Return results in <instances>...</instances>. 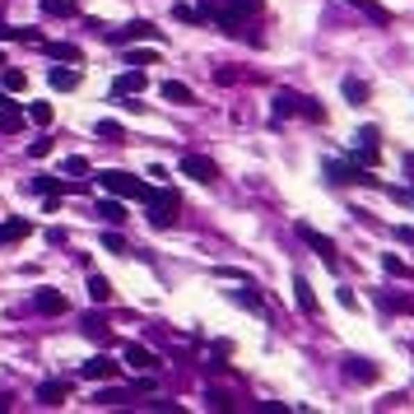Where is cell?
<instances>
[{
	"mask_svg": "<svg viewBox=\"0 0 414 414\" xmlns=\"http://www.w3.org/2000/svg\"><path fill=\"white\" fill-rule=\"evenodd\" d=\"M200 15L210 19L219 33L238 38V33L247 28V19L261 15V0H200Z\"/></svg>",
	"mask_w": 414,
	"mask_h": 414,
	"instance_id": "6da1fadb",
	"label": "cell"
},
{
	"mask_svg": "<svg viewBox=\"0 0 414 414\" xmlns=\"http://www.w3.org/2000/svg\"><path fill=\"white\" fill-rule=\"evenodd\" d=\"M284 117H307V122H322L326 108L317 103V98H307V93L279 89V93H275V122H284Z\"/></svg>",
	"mask_w": 414,
	"mask_h": 414,
	"instance_id": "7a4b0ae2",
	"label": "cell"
},
{
	"mask_svg": "<svg viewBox=\"0 0 414 414\" xmlns=\"http://www.w3.org/2000/svg\"><path fill=\"white\" fill-rule=\"evenodd\" d=\"M177 210H182V196H177V191H168V186H154L149 200H144V215H149L154 229H172Z\"/></svg>",
	"mask_w": 414,
	"mask_h": 414,
	"instance_id": "3957f363",
	"label": "cell"
},
{
	"mask_svg": "<svg viewBox=\"0 0 414 414\" xmlns=\"http://www.w3.org/2000/svg\"><path fill=\"white\" fill-rule=\"evenodd\" d=\"M326 168V182H336V186H377V177L368 172V163H340V158H326L322 163Z\"/></svg>",
	"mask_w": 414,
	"mask_h": 414,
	"instance_id": "277c9868",
	"label": "cell"
},
{
	"mask_svg": "<svg viewBox=\"0 0 414 414\" xmlns=\"http://www.w3.org/2000/svg\"><path fill=\"white\" fill-rule=\"evenodd\" d=\"M98 186L112 191V196H131V200H149V191H154L149 182H140V177H131V172H122V168L98 172Z\"/></svg>",
	"mask_w": 414,
	"mask_h": 414,
	"instance_id": "5b68a950",
	"label": "cell"
},
{
	"mask_svg": "<svg viewBox=\"0 0 414 414\" xmlns=\"http://www.w3.org/2000/svg\"><path fill=\"white\" fill-rule=\"evenodd\" d=\"M103 38H108L112 47H131V42H144V38H149V42H163V33L154 28L149 19H135V24H126V28H112V33H103Z\"/></svg>",
	"mask_w": 414,
	"mask_h": 414,
	"instance_id": "8992f818",
	"label": "cell"
},
{
	"mask_svg": "<svg viewBox=\"0 0 414 414\" xmlns=\"http://www.w3.org/2000/svg\"><path fill=\"white\" fill-rule=\"evenodd\" d=\"M182 177H191V182H200V186H210V182H219V163L215 158H205V154H182Z\"/></svg>",
	"mask_w": 414,
	"mask_h": 414,
	"instance_id": "52a82bcc",
	"label": "cell"
},
{
	"mask_svg": "<svg viewBox=\"0 0 414 414\" xmlns=\"http://www.w3.org/2000/svg\"><path fill=\"white\" fill-rule=\"evenodd\" d=\"M298 238H303V242L312 247V251H317V261H326V265H331V270H336V265H340V251H336V242H331L326 233H317V229H312V224H298Z\"/></svg>",
	"mask_w": 414,
	"mask_h": 414,
	"instance_id": "ba28073f",
	"label": "cell"
},
{
	"mask_svg": "<svg viewBox=\"0 0 414 414\" xmlns=\"http://www.w3.org/2000/svg\"><path fill=\"white\" fill-rule=\"evenodd\" d=\"M33 312H42V317H61V312H65V293L61 289H38V293H33Z\"/></svg>",
	"mask_w": 414,
	"mask_h": 414,
	"instance_id": "9c48e42d",
	"label": "cell"
},
{
	"mask_svg": "<svg viewBox=\"0 0 414 414\" xmlns=\"http://www.w3.org/2000/svg\"><path fill=\"white\" fill-rule=\"evenodd\" d=\"M345 377H349V382H377L382 368H377L372 358H358V354H354V358H345Z\"/></svg>",
	"mask_w": 414,
	"mask_h": 414,
	"instance_id": "30bf717a",
	"label": "cell"
},
{
	"mask_svg": "<svg viewBox=\"0 0 414 414\" xmlns=\"http://www.w3.org/2000/svg\"><path fill=\"white\" fill-rule=\"evenodd\" d=\"M33 233V219H0V247H15V242H24Z\"/></svg>",
	"mask_w": 414,
	"mask_h": 414,
	"instance_id": "8fae6325",
	"label": "cell"
},
{
	"mask_svg": "<svg viewBox=\"0 0 414 414\" xmlns=\"http://www.w3.org/2000/svg\"><path fill=\"white\" fill-rule=\"evenodd\" d=\"M112 93H117V98H135V93H144V70L131 65L126 75H117V79H112Z\"/></svg>",
	"mask_w": 414,
	"mask_h": 414,
	"instance_id": "7c38bea8",
	"label": "cell"
},
{
	"mask_svg": "<svg viewBox=\"0 0 414 414\" xmlns=\"http://www.w3.org/2000/svg\"><path fill=\"white\" fill-rule=\"evenodd\" d=\"M117 372H122V363H112L108 354H93L89 363H84V377H93V382H103V377H108V382H112Z\"/></svg>",
	"mask_w": 414,
	"mask_h": 414,
	"instance_id": "4fadbf2b",
	"label": "cell"
},
{
	"mask_svg": "<svg viewBox=\"0 0 414 414\" xmlns=\"http://www.w3.org/2000/svg\"><path fill=\"white\" fill-rule=\"evenodd\" d=\"M126 363H131V368H140V372H154L158 368V354L154 349H144V345H126Z\"/></svg>",
	"mask_w": 414,
	"mask_h": 414,
	"instance_id": "5bb4252c",
	"label": "cell"
},
{
	"mask_svg": "<svg viewBox=\"0 0 414 414\" xmlns=\"http://www.w3.org/2000/svg\"><path fill=\"white\" fill-rule=\"evenodd\" d=\"M340 93H345V103H354V108H363L372 89H368V84H363L358 75H345V79H340Z\"/></svg>",
	"mask_w": 414,
	"mask_h": 414,
	"instance_id": "9a60e30c",
	"label": "cell"
},
{
	"mask_svg": "<svg viewBox=\"0 0 414 414\" xmlns=\"http://www.w3.org/2000/svg\"><path fill=\"white\" fill-rule=\"evenodd\" d=\"M163 98H168V103H177V108H191V103H196V93H191V84H182V79H163Z\"/></svg>",
	"mask_w": 414,
	"mask_h": 414,
	"instance_id": "2e32d148",
	"label": "cell"
},
{
	"mask_svg": "<svg viewBox=\"0 0 414 414\" xmlns=\"http://www.w3.org/2000/svg\"><path fill=\"white\" fill-rule=\"evenodd\" d=\"M93 215L103 219V224H112V229H122L126 219H131V215H126V205H122V200H108V196L98 200V210H93Z\"/></svg>",
	"mask_w": 414,
	"mask_h": 414,
	"instance_id": "e0dca14e",
	"label": "cell"
},
{
	"mask_svg": "<svg viewBox=\"0 0 414 414\" xmlns=\"http://www.w3.org/2000/svg\"><path fill=\"white\" fill-rule=\"evenodd\" d=\"M293 298H298V307H303L307 317H317V312H322V303H317V293H312V284H307L303 275H293Z\"/></svg>",
	"mask_w": 414,
	"mask_h": 414,
	"instance_id": "ac0fdd59",
	"label": "cell"
},
{
	"mask_svg": "<svg viewBox=\"0 0 414 414\" xmlns=\"http://www.w3.org/2000/svg\"><path fill=\"white\" fill-rule=\"evenodd\" d=\"M28 191H38V196H65V182H61V177H51V172H33Z\"/></svg>",
	"mask_w": 414,
	"mask_h": 414,
	"instance_id": "d6986e66",
	"label": "cell"
},
{
	"mask_svg": "<svg viewBox=\"0 0 414 414\" xmlns=\"http://www.w3.org/2000/svg\"><path fill=\"white\" fill-rule=\"evenodd\" d=\"M47 84L56 93H70V89H79V70H65V65H51L47 70Z\"/></svg>",
	"mask_w": 414,
	"mask_h": 414,
	"instance_id": "ffe728a7",
	"label": "cell"
},
{
	"mask_svg": "<svg viewBox=\"0 0 414 414\" xmlns=\"http://www.w3.org/2000/svg\"><path fill=\"white\" fill-rule=\"evenodd\" d=\"M38 400L42 405H65L70 400V382H42L38 386Z\"/></svg>",
	"mask_w": 414,
	"mask_h": 414,
	"instance_id": "44dd1931",
	"label": "cell"
},
{
	"mask_svg": "<svg viewBox=\"0 0 414 414\" xmlns=\"http://www.w3.org/2000/svg\"><path fill=\"white\" fill-rule=\"evenodd\" d=\"M172 19H177V24H191V28H205V24H210V19L200 15V5H182V0L172 5Z\"/></svg>",
	"mask_w": 414,
	"mask_h": 414,
	"instance_id": "7402d4cb",
	"label": "cell"
},
{
	"mask_svg": "<svg viewBox=\"0 0 414 414\" xmlns=\"http://www.w3.org/2000/svg\"><path fill=\"white\" fill-rule=\"evenodd\" d=\"M47 56H51V61H70V65L84 61V51H79L75 42H47Z\"/></svg>",
	"mask_w": 414,
	"mask_h": 414,
	"instance_id": "603a6c76",
	"label": "cell"
},
{
	"mask_svg": "<svg viewBox=\"0 0 414 414\" xmlns=\"http://www.w3.org/2000/svg\"><path fill=\"white\" fill-rule=\"evenodd\" d=\"M349 5H354V10H363L368 19H377L382 28H391V10H386V5H377V0H349Z\"/></svg>",
	"mask_w": 414,
	"mask_h": 414,
	"instance_id": "cb8c5ba5",
	"label": "cell"
},
{
	"mask_svg": "<svg viewBox=\"0 0 414 414\" xmlns=\"http://www.w3.org/2000/svg\"><path fill=\"white\" fill-rule=\"evenodd\" d=\"M122 61H126V65H135V70H144V65H158V51H144V47H126Z\"/></svg>",
	"mask_w": 414,
	"mask_h": 414,
	"instance_id": "d4e9b609",
	"label": "cell"
},
{
	"mask_svg": "<svg viewBox=\"0 0 414 414\" xmlns=\"http://www.w3.org/2000/svg\"><path fill=\"white\" fill-rule=\"evenodd\" d=\"M42 15H51V19H75L79 5H75V0H42Z\"/></svg>",
	"mask_w": 414,
	"mask_h": 414,
	"instance_id": "484cf974",
	"label": "cell"
},
{
	"mask_svg": "<svg viewBox=\"0 0 414 414\" xmlns=\"http://www.w3.org/2000/svg\"><path fill=\"white\" fill-rule=\"evenodd\" d=\"M89 298H93L98 307H103V303H112V284H108L103 275H89Z\"/></svg>",
	"mask_w": 414,
	"mask_h": 414,
	"instance_id": "4316f807",
	"label": "cell"
},
{
	"mask_svg": "<svg viewBox=\"0 0 414 414\" xmlns=\"http://www.w3.org/2000/svg\"><path fill=\"white\" fill-rule=\"evenodd\" d=\"M19 126H24V112H19V103L0 108V131H19Z\"/></svg>",
	"mask_w": 414,
	"mask_h": 414,
	"instance_id": "83f0119b",
	"label": "cell"
},
{
	"mask_svg": "<svg viewBox=\"0 0 414 414\" xmlns=\"http://www.w3.org/2000/svg\"><path fill=\"white\" fill-rule=\"evenodd\" d=\"M98 135L108 140V144H122L126 131H122V122H108V117H103V122H98Z\"/></svg>",
	"mask_w": 414,
	"mask_h": 414,
	"instance_id": "f1b7e54d",
	"label": "cell"
},
{
	"mask_svg": "<svg viewBox=\"0 0 414 414\" xmlns=\"http://www.w3.org/2000/svg\"><path fill=\"white\" fill-rule=\"evenodd\" d=\"M28 122L33 126H51V103H28Z\"/></svg>",
	"mask_w": 414,
	"mask_h": 414,
	"instance_id": "f546056e",
	"label": "cell"
},
{
	"mask_svg": "<svg viewBox=\"0 0 414 414\" xmlns=\"http://www.w3.org/2000/svg\"><path fill=\"white\" fill-rule=\"evenodd\" d=\"M377 303H382L386 312H410V298H396V293H377Z\"/></svg>",
	"mask_w": 414,
	"mask_h": 414,
	"instance_id": "4dcf8cb0",
	"label": "cell"
},
{
	"mask_svg": "<svg viewBox=\"0 0 414 414\" xmlns=\"http://www.w3.org/2000/svg\"><path fill=\"white\" fill-rule=\"evenodd\" d=\"M0 84H5L10 93H19L24 84H28V75H24V70H5V75H0Z\"/></svg>",
	"mask_w": 414,
	"mask_h": 414,
	"instance_id": "1f68e13d",
	"label": "cell"
},
{
	"mask_svg": "<svg viewBox=\"0 0 414 414\" xmlns=\"http://www.w3.org/2000/svg\"><path fill=\"white\" fill-rule=\"evenodd\" d=\"M382 270H386V275H410V270H405V261H400V256H396V251H386V256H382Z\"/></svg>",
	"mask_w": 414,
	"mask_h": 414,
	"instance_id": "d6a6232c",
	"label": "cell"
},
{
	"mask_svg": "<svg viewBox=\"0 0 414 414\" xmlns=\"http://www.w3.org/2000/svg\"><path fill=\"white\" fill-rule=\"evenodd\" d=\"M70 172H75V177H84V172H89V158L70 154V158H65V177H70Z\"/></svg>",
	"mask_w": 414,
	"mask_h": 414,
	"instance_id": "836d02e7",
	"label": "cell"
},
{
	"mask_svg": "<svg viewBox=\"0 0 414 414\" xmlns=\"http://www.w3.org/2000/svg\"><path fill=\"white\" fill-rule=\"evenodd\" d=\"M103 247L117 251V256H126V238H122V233H103Z\"/></svg>",
	"mask_w": 414,
	"mask_h": 414,
	"instance_id": "e575fe53",
	"label": "cell"
},
{
	"mask_svg": "<svg viewBox=\"0 0 414 414\" xmlns=\"http://www.w3.org/2000/svg\"><path fill=\"white\" fill-rule=\"evenodd\" d=\"M51 154V140H28V158H47Z\"/></svg>",
	"mask_w": 414,
	"mask_h": 414,
	"instance_id": "d590c367",
	"label": "cell"
},
{
	"mask_svg": "<svg viewBox=\"0 0 414 414\" xmlns=\"http://www.w3.org/2000/svg\"><path fill=\"white\" fill-rule=\"evenodd\" d=\"M256 410H265V414H289V405H279V400H256Z\"/></svg>",
	"mask_w": 414,
	"mask_h": 414,
	"instance_id": "8d00e7d4",
	"label": "cell"
},
{
	"mask_svg": "<svg viewBox=\"0 0 414 414\" xmlns=\"http://www.w3.org/2000/svg\"><path fill=\"white\" fill-rule=\"evenodd\" d=\"M233 298H238L242 307H256V312H261V293H233Z\"/></svg>",
	"mask_w": 414,
	"mask_h": 414,
	"instance_id": "74e56055",
	"label": "cell"
},
{
	"mask_svg": "<svg viewBox=\"0 0 414 414\" xmlns=\"http://www.w3.org/2000/svg\"><path fill=\"white\" fill-rule=\"evenodd\" d=\"M84 331H93V336H98V331H108V326H103V317H98V312H89V317H84Z\"/></svg>",
	"mask_w": 414,
	"mask_h": 414,
	"instance_id": "f35d334b",
	"label": "cell"
},
{
	"mask_svg": "<svg viewBox=\"0 0 414 414\" xmlns=\"http://www.w3.org/2000/svg\"><path fill=\"white\" fill-rule=\"evenodd\" d=\"M336 298H340V307H349V312H354V307H358V298H354V289H340Z\"/></svg>",
	"mask_w": 414,
	"mask_h": 414,
	"instance_id": "ab89813d",
	"label": "cell"
},
{
	"mask_svg": "<svg viewBox=\"0 0 414 414\" xmlns=\"http://www.w3.org/2000/svg\"><path fill=\"white\" fill-rule=\"evenodd\" d=\"M205 400H210L215 410H229V396H224V391H210V396H205Z\"/></svg>",
	"mask_w": 414,
	"mask_h": 414,
	"instance_id": "60d3db41",
	"label": "cell"
},
{
	"mask_svg": "<svg viewBox=\"0 0 414 414\" xmlns=\"http://www.w3.org/2000/svg\"><path fill=\"white\" fill-rule=\"evenodd\" d=\"M396 238H400V242H410V247H414V229H405V224L396 229Z\"/></svg>",
	"mask_w": 414,
	"mask_h": 414,
	"instance_id": "b9f144b4",
	"label": "cell"
},
{
	"mask_svg": "<svg viewBox=\"0 0 414 414\" xmlns=\"http://www.w3.org/2000/svg\"><path fill=\"white\" fill-rule=\"evenodd\" d=\"M10 103H15V98H10V89H0V108H10Z\"/></svg>",
	"mask_w": 414,
	"mask_h": 414,
	"instance_id": "7bdbcfd3",
	"label": "cell"
},
{
	"mask_svg": "<svg viewBox=\"0 0 414 414\" xmlns=\"http://www.w3.org/2000/svg\"><path fill=\"white\" fill-rule=\"evenodd\" d=\"M0 65H5V51H0Z\"/></svg>",
	"mask_w": 414,
	"mask_h": 414,
	"instance_id": "ee69618b",
	"label": "cell"
}]
</instances>
